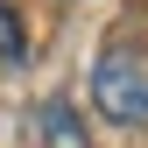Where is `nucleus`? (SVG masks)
Instances as JSON below:
<instances>
[{
    "mask_svg": "<svg viewBox=\"0 0 148 148\" xmlns=\"http://www.w3.org/2000/svg\"><path fill=\"white\" fill-rule=\"evenodd\" d=\"M92 106L113 127H148V64L134 42H106L92 64Z\"/></svg>",
    "mask_w": 148,
    "mask_h": 148,
    "instance_id": "1",
    "label": "nucleus"
},
{
    "mask_svg": "<svg viewBox=\"0 0 148 148\" xmlns=\"http://www.w3.org/2000/svg\"><path fill=\"white\" fill-rule=\"evenodd\" d=\"M35 134H42V148H92L71 99H42V106H35Z\"/></svg>",
    "mask_w": 148,
    "mask_h": 148,
    "instance_id": "2",
    "label": "nucleus"
},
{
    "mask_svg": "<svg viewBox=\"0 0 148 148\" xmlns=\"http://www.w3.org/2000/svg\"><path fill=\"white\" fill-rule=\"evenodd\" d=\"M0 64H28V28L7 0H0Z\"/></svg>",
    "mask_w": 148,
    "mask_h": 148,
    "instance_id": "3",
    "label": "nucleus"
}]
</instances>
